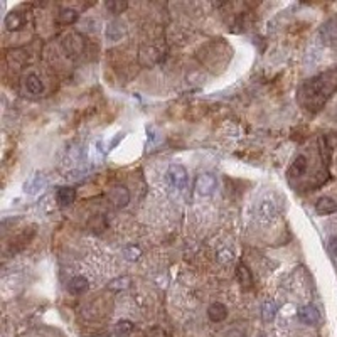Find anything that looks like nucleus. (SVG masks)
<instances>
[{
	"instance_id": "1",
	"label": "nucleus",
	"mask_w": 337,
	"mask_h": 337,
	"mask_svg": "<svg viewBox=\"0 0 337 337\" xmlns=\"http://www.w3.org/2000/svg\"><path fill=\"white\" fill-rule=\"evenodd\" d=\"M335 89H337V70L324 73V75H319L312 78V80H309L300 88L298 99L310 112H319Z\"/></svg>"
},
{
	"instance_id": "2",
	"label": "nucleus",
	"mask_w": 337,
	"mask_h": 337,
	"mask_svg": "<svg viewBox=\"0 0 337 337\" xmlns=\"http://www.w3.org/2000/svg\"><path fill=\"white\" fill-rule=\"evenodd\" d=\"M216 184H218V181H216L214 174H211V172L199 174L197 179H196V192L199 194V196L208 197L214 192Z\"/></svg>"
},
{
	"instance_id": "3",
	"label": "nucleus",
	"mask_w": 337,
	"mask_h": 337,
	"mask_svg": "<svg viewBox=\"0 0 337 337\" xmlns=\"http://www.w3.org/2000/svg\"><path fill=\"white\" fill-rule=\"evenodd\" d=\"M167 181L172 187L176 189H186L187 186V171L182 165H171L167 171Z\"/></svg>"
},
{
	"instance_id": "4",
	"label": "nucleus",
	"mask_w": 337,
	"mask_h": 337,
	"mask_svg": "<svg viewBox=\"0 0 337 337\" xmlns=\"http://www.w3.org/2000/svg\"><path fill=\"white\" fill-rule=\"evenodd\" d=\"M110 201L113 203L115 208H125L130 201V192L125 186H115L108 194Z\"/></svg>"
},
{
	"instance_id": "5",
	"label": "nucleus",
	"mask_w": 337,
	"mask_h": 337,
	"mask_svg": "<svg viewBox=\"0 0 337 337\" xmlns=\"http://www.w3.org/2000/svg\"><path fill=\"white\" fill-rule=\"evenodd\" d=\"M297 315H298L300 322H304L307 325H315L320 320V312L315 305H304V307L298 310Z\"/></svg>"
},
{
	"instance_id": "6",
	"label": "nucleus",
	"mask_w": 337,
	"mask_h": 337,
	"mask_svg": "<svg viewBox=\"0 0 337 337\" xmlns=\"http://www.w3.org/2000/svg\"><path fill=\"white\" fill-rule=\"evenodd\" d=\"M208 317L213 322H223V320L228 317V307L221 302H214L209 305L208 309Z\"/></svg>"
},
{
	"instance_id": "7",
	"label": "nucleus",
	"mask_w": 337,
	"mask_h": 337,
	"mask_svg": "<svg viewBox=\"0 0 337 337\" xmlns=\"http://www.w3.org/2000/svg\"><path fill=\"white\" fill-rule=\"evenodd\" d=\"M236 278H238V282L241 283V287H243L245 290H250V288H253L251 270L245 265V263H240V265L236 266Z\"/></svg>"
},
{
	"instance_id": "8",
	"label": "nucleus",
	"mask_w": 337,
	"mask_h": 337,
	"mask_svg": "<svg viewBox=\"0 0 337 337\" xmlns=\"http://www.w3.org/2000/svg\"><path fill=\"white\" fill-rule=\"evenodd\" d=\"M62 44H64V49L70 52L71 56L81 54V51H83V38L81 36H78V34L68 36Z\"/></svg>"
},
{
	"instance_id": "9",
	"label": "nucleus",
	"mask_w": 337,
	"mask_h": 337,
	"mask_svg": "<svg viewBox=\"0 0 337 337\" xmlns=\"http://www.w3.org/2000/svg\"><path fill=\"white\" fill-rule=\"evenodd\" d=\"M56 199L59 203V206H70V204L75 203L76 191L73 187H59L56 191Z\"/></svg>"
},
{
	"instance_id": "10",
	"label": "nucleus",
	"mask_w": 337,
	"mask_h": 337,
	"mask_svg": "<svg viewBox=\"0 0 337 337\" xmlns=\"http://www.w3.org/2000/svg\"><path fill=\"white\" fill-rule=\"evenodd\" d=\"M277 213H278V206L272 199H265V201H261L260 206H258V214H260L261 219H270L273 216H277Z\"/></svg>"
},
{
	"instance_id": "11",
	"label": "nucleus",
	"mask_w": 337,
	"mask_h": 337,
	"mask_svg": "<svg viewBox=\"0 0 337 337\" xmlns=\"http://www.w3.org/2000/svg\"><path fill=\"white\" fill-rule=\"evenodd\" d=\"M315 211L319 214H334L337 213V203L330 197H320L315 204Z\"/></svg>"
},
{
	"instance_id": "12",
	"label": "nucleus",
	"mask_w": 337,
	"mask_h": 337,
	"mask_svg": "<svg viewBox=\"0 0 337 337\" xmlns=\"http://www.w3.org/2000/svg\"><path fill=\"white\" fill-rule=\"evenodd\" d=\"M88 287H89V283L84 277H75V278H71L70 283H68V290H70L71 293H75V295L84 293L88 290Z\"/></svg>"
},
{
	"instance_id": "13",
	"label": "nucleus",
	"mask_w": 337,
	"mask_h": 337,
	"mask_svg": "<svg viewBox=\"0 0 337 337\" xmlns=\"http://www.w3.org/2000/svg\"><path fill=\"white\" fill-rule=\"evenodd\" d=\"M25 88H27V91L30 94H41L42 89H44V84H42L41 78L38 75H29L25 78Z\"/></svg>"
},
{
	"instance_id": "14",
	"label": "nucleus",
	"mask_w": 337,
	"mask_h": 337,
	"mask_svg": "<svg viewBox=\"0 0 337 337\" xmlns=\"http://www.w3.org/2000/svg\"><path fill=\"white\" fill-rule=\"evenodd\" d=\"M4 24H5V27H7V30H17L22 27L24 17L19 12H10L7 14V17H5Z\"/></svg>"
},
{
	"instance_id": "15",
	"label": "nucleus",
	"mask_w": 337,
	"mask_h": 337,
	"mask_svg": "<svg viewBox=\"0 0 337 337\" xmlns=\"http://www.w3.org/2000/svg\"><path fill=\"white\" fill-rule=\"evenodd\" d=\"M307 171V157L305 155H297L293 160V164L290 167V176L292 177H298Z\"/></svg>"
},
{
	"instance_id": "16",
	"label": "nucleus",
	"mask_w": 337,
	"mask_h": 337,
	"mask_svg": "<svg viewBox=\"0 0 337 337\" xmlns=\"http://www.w3.org/2000/svg\"><path fill=\"white\" fill-rule=\"evenodd\" d=\"M277 310H278V305H277L275 300H266V302L263 304V309H261L263 320H265V322L273 320L275 319V315H277Z\"/></svg>"
},
{
	"instance_id": "17",
	"label": "nucleus",
	"mask_w": 337,
	"mask_h": 337,
	"mask_svg": "<svg viewBox=\"0 0 337 337\" xmlns=\"http://www.w3.org/2000/svg\"><path fill=\"white\" fill-rule=\"evenodd\" d=\"M135 325L130 322V320H120V322L115 325V335L117 337H128L131 332H133Z\"/></svg>"
},
{
	"instance_id": "18",
	"label": "nucleus",
	"mask_w": 337,
	"mask_h": 337,
	"mask_svg": "<svg viewBox=\"0 0 337 337\" xmlns=\"http://www.w3.org/2000/svg\"><path fill=\"white\" fill-rule=\"evenodd\" d=\"M57 20L64 25L75 24L78 20V14H76V10H73V9H61L59 14H57Z\"/></svg>"
},
{
	"instance_id": "19",
	"label": "nucleus",
	"mask_w": 337,
	"mask_h": 337,
	"mask_svg": "<svg viewBox=\"0 0 337 337\" xmlns=\"http://www.w3.org/2000/svg\"><path fill=\"white\" fill-rule=\"evenodd\" d=\"M126 7H128V4H126L125 0H112V2H107V9L115 15H120L122 12H125Z\"/></svg>"
},
{
	"instance_id": "20",
	"label": "nucleus",
	"mask_w": 337,
	"mask_h": 337,
	"mask_svg": "<svg viewBox=\"0 0 337 337\" xmlns=\"http://www.w3.org/2000/svg\"><path fill=\"white\" fill-rule=\"evenodd\" d=\"M42 186H44V181H42V177L41 176H34L27 184H25V192L36 194V192H39V189H42Z\"/></svg>"
},
{
	"instance_id": "21",
	"label": "nucleus",
	"mask_w": 337,
	"mask_h": 337,
	"mask_svg": "<svg viewBox=\"0 0 337 337\" xmlns=\"http://www.w3.org/2000/svg\"><path fill=\"white\" fill-rule=\"evenodd\" d=\"M123 255H125L126 260L135 261V260H139V256H140V250L137 248V246H128V248H125V250H123Z\"/></svg>"
},
{
	"instance_id": "22",
	"label": "nucleus",
	"mask_w": 337,
	"mask_h": 337,
	"mask_svg": "<svg viewBox=\"0 0 337 337\" xmlns=\"http://www.w3.org/2000/svg\"><path fill=\"white\" fill-rule=\"evenodd\" d=\"M128 278H117V280H113L112 283H110V288H113V290H120V288H126L128 287Z\"/></svg>"
},
{
	"instance_id": "23",
	"label": "nucleus",
	"mask_w": 337,
	"mask_h": 337,
	"mask_svg": "<svg viewBox=\"0 0 337 337\" xmlns=\"http://www.w3.org/2000/svg\"><path fill=\"white\" fill-rule=\"evenodd\" d=\"M107 36H108V38L112 39V41H117L120 36H122V30L118 29L117 24H112V25L108 27V30H107Z\"/></svg>"
},
{
	"instance_id": "24",
	"label": "nucleus",
	"mask_w": 337,
	"mask_h": 337,
	"mask_svg": "<svg viewBox=\"0 0 337 337\" xmlns=\"http://www.w3.org/2000/svg\"><path fill=\"white\" fill-rule=\"evenodd\" d=\"M329 250H330V253H332L334 256H337V236H334V238L330 240V243H329Z\"/></svg>"
},
{
	"instance_id": "25",
	"label": "nucleus",
	"mask_w": 337,
	"mask_h": 337,
	"mask_svg": "<svg viewBox=\"0 0 337 337\" xmlns=\"http://www.w3.org/2000/svg\"><path fill=\"white\" fill-rule=\"evenodd\" d=\"M147 337H167V335H165V332H164V330L157 329V335H154V330H150V332L147 334Z\"/></svg>"
}]
</instances>
